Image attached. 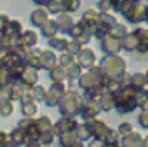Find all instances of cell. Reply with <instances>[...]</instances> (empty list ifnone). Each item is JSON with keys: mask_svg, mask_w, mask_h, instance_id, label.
Here are the masks:
<instances>
[{"mask_svg": "<svg viewBox=\"0 0 148 147\" xmlns=\"http://www.w3.org/2000/svg\"><path fill=\"white\" fill-rule=\"evenodd\" d=\"M59 111L63 117H74L81 112L82 107V96L76 89H68L59 98Z\"/></svg>", "mask_w": 148, "mask_h": 147, "instance_id": "6da1fadb", "label": "cell"}, {"mask_svg": "<svg viewBox=\"0 0 148 147\" xmlns=\"http://www.w3.org/2000/svg\"><path fill=\"white\" fill-rule=\"evenodd\" d=\"M99 68L104 71V73L109 76V78L114 79H120L122 74L127 73V63L125 60L119 55H109L101 61V66Z\"/></svg>", "mask_w": 148, "mask_h": 147, "instance_id": "7a4b0ae2", "label": "cell"}, {"mask_svg": "<svg viewBox=\"0 0 148 147\" xmlns=\"http://www.w3.org/2000/svg\"><path fill=\"white\" fill-rule=\"evenodd\" d=\"M20 104H21V114L25 119H33V116L38 112V104L33 101L30 91L28 93H23L20 98Z\"/></svg>", "mask_w": 148, "mask_h": 147, "instance_id": "3957f363", "label": "cell"}, {"mask_svg": "<svg viewBox=\"0 0 148 147\" xmlns=\"http://www.w3.org/2000/svg\"><path fill=\"white\" fill-rule=\"evenodd\" d=\"M76 127H77V122L74 121V117H61L53 126V129H54V134L66 136V134H74Z\"/></svg>", "mask_w": 148, "mask_h": 147, "instance_id": "277c9868", "label": "cell"}, {"mask_svg": "<svg viewBox=\"0 0 148 147\" xmlns=\"http://www.w3.org/2000/svg\"><path fill=\"white\" fill-rule=\"evenodd\" d=\"M145 7H147V3H138V2H133L132 7L128 8V12L125 13V17H127V20L130 21V23H140V21L145 20Z\"/></svg>", "mask_w": 148, "mask_h": 147, "instance_id": "5b68a950", "label": "cell"}, {"mask_svg": "<svg viewBox=\"0 0 148 147\" xmlns=\"http://www.w3.org/2000/svg\"><path fill=\"white\" fill-rule=\"evenodd\" d=\"M76 63L79 64L81 68H92L95 66V53L94 50H90V48H82L79 53H77V56H76Z\"/></svg>", "mask_w": 148, "mask_h": 147, "instance_id": "8992f818", "label": "cell"}, {"mask_svg": "<svg viewBox=\"0 0 148 147\" xmlns=\"http://www.w3.org/2000/svg\"><path fill=\"white\" fill-rule=\"evenodd\" d=\"M41 51L40 48H32L30 51L23 56V64L27 68H33V69H40L41 68Z\"/></svg>", "mask_w": 148, "mask_h": 147, "instance_id": "52a82bcc", "label": "cell"}, {"mask_svg": "<svg viewBox=\"0 0 148 147\" xmlns=\"http://www.w3.org/2000/svg\"><path fill=\"white\" fill-rule=\"evenodd\" d=\"M86 124L89 126L90 134L94 136L95 141H102V142H104V137H106L107 131H109V127H107L106 122L99 121V119H94V121H89V122H86Z\"/></svg>", "mask_w": 148, "mask_h": 147, "instance_id": "ba28073f", "label": "cell"}, {"mask_svg": "<svg viewBox=\"0 0 148 147\" xmlns=\"http://www.w3.org/2000/svg\"><path fill=\"white\" fill-rule=\"evenodd\" d=\"M79 114L84 117L86 122L94 121L95 116L99 114V106L95 104V103H92V101L84 99V98H82V107H81V112H79Z\"/></svg>", "mask_w": 148, "mask_h": 147, "instance_id": "9c48e42d", "label": "cell"}, {"mask_svg": "<svg viewBox=\"0 0 148 147\" xmlns=\"http://www.w3.org/2000/svg\"><path fill=\"white\" fill-rule=\"evenodd\" d=\"M18 83L23 86V88H27V89H32L33 86L38 83V71L33 68H25L23 69V73L20 76V81Z\"/></svg>", "mask_w": 148, "mask_h": 147, "instance_id": "30bf717a", "label": "cell"}, {"mask_svg": "<svg viewBox=\"0 0 148 147\" xmlns=\"http://www.w3.org/2000/svg\"><path fill=\"white\" fill-rule=\"evenodd\" d=\"M8 141H10V147H20V146H27L28 144V137H27V132L20 129L16 126L13 131L8 134Z\"/></svg>", "mask_w": 148, "mask_h": 147, "instance_id": "8fae6325", "label": "cell"}, {"mask_svg": "<svg viewBox=\"0 0 148 147\" xmlns=\"http://www.w3.org/2000/svg\"><path fill=\"white\" fill-rule=\"evenodd\" d=\"M38 33L33 32V30H23V33L20 35V38L16 40V42L20 43L21 46H25L27 50H32L35 45L38 43Z\"/></svg>", "mask_w": 148, "mask_h": 147, "instance_id": "7c38bea8", "label": "cell"}, {"mask_svg": "<svg viewBox=\"0 0 148 147\" xmlns=\"http://www.w3.org/2000/svg\"><path fill=\"white\" fill-rule=\"evenodd\" d=\"M101 48L104 53H107V56L109 55H119V51L122 50L120 42L110 37H106L104 40H101Z\"/></svg>", "mask_w": 148, "mask_h": 147, "instance_id": "4fadbf2b", "label": "cell"}, {"mask_svg": "<svg viewBox=\"0 0 148 147\" xmlns=\"http://www.w3.org/2000/svg\"><path fill=\"white\" fill-rule=\"evenodd\" d=\"M135 38H137V50L135 53L148 51V28H137L133 32Z\"/></svg>", "mask_w": 148, "mask_h": 147, "instance_id": "5bb4252c", "label": "cell"}, {"mask_svg": "<svg viewBox=\"0 0 148 147\" xmlns=\"http://www.w3.org/2000/svg\"><path fill=\"white\" fill-rule=\"evenodd\" d=\"M0 33H3V35H8V37L15 38V40H18L20 38V35L23 33V26H21V21L18 20H10L8 23H7V26L2 30Z\"/></svg>", "mask_w": 148, "mask_h": 147, "instance_id": "9a60e30c", "label": "cell"}, {"mask_svg": "<svg viewBox=\"0 0 148 147\" xmlns=\"http://www.w3.org/2000/svg\"><path fill=\"white\" fill-rule=\"evenodd\" d=\"M54 21H56V25H58V30L63 32V33H71V30H73V26H74L73 18H71L68 13H59L58 20H54Z\"/></svg>", "mask_w": 148, "mask_h": 147, "instance_id": "2e32d148", "label": "cell"}, {"mask_svg": "<svg viewBox=\"0 0 148 147\" xmlns=\"http://www.w3.org/2000/svg\"><path fill=\"white\" fill-rule=\"evenodd\" d=\"M54 66H58V56H56L53 51L43 50L41 51V68L49 71V69H53Z\"/></svg>", "mask_w": 148, "mask_h": 147, "instance_id": "e0dca14e", "label": "cell"}, {"mask_svg": "<svg viewBox=\"0 0 148 147\" xmlns=\"http://www.w3.org/2000/svg\"><path fill=\"white\" fill-rule=\"evenodd\" d=\"M30 21H32L33 26H40V28H41V26L48 21L46 8H36V10L32 13V17H30Z\"/></svg>", "mask_w": 148, "mask_h": 147, "instance_id": "ac0fdd59", "label": "cell"}, {"mask_svg": "<svg viewBox=\"0 0 148 147\" xmlns=\"http://www.w3.org/2000/svg\"><path fill=\"white\" fill-rule=\"evenodd\" d=\"M142 141L143 137L138 134V132L133 131L132 134L122 137V146L120 147H142Z\"/></svg>", "mask_w": 148, "mask_h": 147, "instance_id": "d6986e66", "label": "cell"}, {"mask_svg": "<svg viewBox=\"0 0 148 147\" xmlns=\"http://www.w3.org/2000/svg\"><path fill=\"white\" fill-rule=\"evenodd\" d=\"M148 86L147 78H145V73H135L132 74V81H130V88H133L135 91H143Z\"/></svg>", "mask_w": 148, "mask_h": 147, "instance_id": "ffe728a7", "label": "cell"}, {"mask_svg": "<svg viewBox=\"0 0 148 147\" xmlns=\"http://www.w3.org/2000/svg\"><path fill=\"white\" fill-rule=\"evenodd\" d=\"M49 78L53 79V83H64L68 79V73H66V68L63 66H54L53 69H49Z\"/></svg>", "mask_w": 148, "mask_h": 147, "instance_id": "44dd1931", "label": "cell"}, {"mask_svg": "<svg viewBox=\"0 0 148 147\" xmlns=\"http://www.w3.org/2000/svg\"><path fill=\"white\" fill-rule=\"evenodd\" d=\"M58 25H56V21L54 20H48L45 25L41 26V33H43V37H46V38H56V33H58Z\"/></svg>", "mask_w": 148, "mask_h": 147, "instance_id": "7402d4cb", "label": "cell"}, {"mask_svg": "<svg viewBox=\"0 0 148 147\" xmlns=\"http://www.w3.org/2000/svg\"><path fill=\"white\" fill-rule=\"evenodd\" d=\"M30 94H32L35 103H45V99H46V89L43 86H40V84L33 86L32 89H30Z\"/></svg>", "mask_w": 148, "mask_h": 147, "instance_id": "603a6c76", "label": "cell"}, {"mask_svg": "<svg viewBox=\"0 0 148 147\" xmlns=\"http://www.w3.org/2000/svg\"><path fill=\"white\" fill-rule=\"evenodd\" d=\"M74 134H76V137H77V141H86V139H90L92 137V134H90V129L87 124H77V127H76V131H74Z\"/></svg>", "mask_w": 148, "mask_h": 147, "instance_id": "cb8c5ba5", "label": "cell"}, {"mask_svg": "<svg viewBox=\"0 0 148 147\" xmlns=\"http://www.w3.org/2000/svg\"><path fill=\"white\" fill-rule=\"evenodd\" d=\"M120 46L125 48L127 51L135 53V50H137V38H135V35L130 33V35H127L123 40H120Z\"/></svg>", "mask_w": 148, "mask_h": 147, "instance_id": "d4e9b609", "label": "cell"}, {"mask_svg": "<svg viewBox=\"0 0 148 147\" xmlns=\"http://www.w3.org/2000/svg\"><path fill=\"white\" fill-rule=\"evenodd\" d=\"M109 37L110 38H115V40H123V38L127 37V26L122 25V23H117L114 28L110 30V33H109Z\"/></svg>", "mask_w": 148, "mask_h": 147, "instance_id": "484cf974", "label": "cell"}, {"mask_svg": "<svg viewBox=\"0 0 148 147\" xmlns=\"http://www.w3.org/2000/svg\"><path fill=\"white\" fill-rule=\"evenodd\" d=\"M13 111H15V106H13L12 101L2 99V103H0V116L2 117H10L13 114Z\"/></svg>", "mask_w": 148, "mask_h": 147, "instance_id": "4316f807", "label": "cell"}, {"mask_svg": "<svg viewBox=\"0 0 148 147\" xmlns=\"http://www.w3.org/2000/svg\"><path fill=\"white\" fill-rule=\"evenodd\" d=\"M68 43H69V42L66 40V38H51V40H49V46L54 48V50H58V51L66 53Z\"/></svg>", "mask_w": 148, "mask_h": 147, "instance_id": "83f0119b", "label": "cell"}, {"mask_svg": "<svg viewBox=\"0 0 148 147\" xmlns=\"http://www.w3.org/2000/svg\"><path fill=\"white\" fill-rule=\"evenodd\" d=\"M104 144H112V146H119L120 144V136H119V132L114 131V129H109L104 137Z\"/></svg>", "mask_w": 148, "mask_h": 147, "instance_id": "f1b7e54d", "label": "cell"}, {"mask_svg": "<svg viewBox=\"0 0 148 147\" xmlns=\"http://www.w3.org/2000/svg\"><path fill=\"white\" fill-rule=\"evenodd\" d=\"M74 63H76V56L69 55V53H63V55L58 58V64L63 66V68H69V66H73Z\"/></svg>", "mask_w": 148, "mask_h": 147, "instance_id": "f546056e", "label": "cell"}, {"mask_svg": "<svg viewBox=\"0 0 148 147\" xmlns=\"http://www.w3.org/2000/svg\"><path fill=\"white\" fill-rule=\"evenodd\" d=\"M66 73H68V79H69V81H73V79H79L81 78L82 69H81V66L77 63H74L73 66L66 68Z\"/></svg>", "mask_w": 148, "mask_h": 147, "instance_id": "4dcf8cb0", "label": "cell"}, {"mask_svg": "<svg viewBox=\"0 0 148 147\" xmlns=\"http://www.w3.org/2000/svg\"><path fill=\"white\" fill-rule=\"evenodd\" d=\"M137 106L142 111H148V89H143L137 94Z\"/></svg>", "mask_w": 148, "mask_h": 147, "instance_id": "1f68e13d", "label": "cell"}, {"mask_svg": "<svg viewBox=\"0 0 148 147\" xmlns=\"http://www.w3.org/2000/svg\"><path fill=\"white\" fill-rule=\"evenodd\" d=\"M132 3L133 2H112V8L115 12H119V13H127L128 12V8L132 7Z\"/></svg>", "mask_w": 148, "mask_h": 147, "instance_id": "d6a6232c", "label": "cell"}, {"mask_svg": "<svg viewBox=\"0 0 148 147\" xmlns=\"http://www.w3.org/2000/svg\"><path fill=\"white\" fill-rule=\"evenodd\" d=\"M63 5V13H74L81 7V2H61Z\"/></svg>", "mask_w": 148, "mask_h": 147, "instance_id": "836d02e7", "label": "cell"}, {"mask_svg": "<svg viewBox=\"0 0 148 147\" xmlns=\"http://www.w3.org/2000/svg\"><path fill=\"white\" fill-rule=\"evenodd\" d=\"M82 50V45H81L79 42H76V40H73V42L68 43V48H66V53H69V55H73V56H77V53Z\"/></svg>", "mask_w": 148, "mask_h": 147, "instance_id": "e575fe53", "label": "cell"}, {"mask_svg": "<svg viewBox=\"0 0 148 147\" xmlns=\"http://www.w3.org/2000/svg\"><path fill=\"white\" fill-rule=\"evenodd\" d=\"M46 12L49 13H63V5H61V2H46Z\"/></svg>", "mask_w": 148, "mask_h": 147, "instance_id": "d590c367", "label": "cell"}, {"mask_svg": "<svg viewBox=\"0 0 148 147\" xmlns=\"http://www.w3.org/2000/svg\"><path fill=\"white\" fill-rule=\"evenodd\" d=\"M10 74H8V69L3 68V66H0V89L2 88H5L7 84H10Z\"/></svg>", "mask_w": 148, "mask_h": 147, "instance_id": "8d00e7d4", "label": "cell"}, {"mask_svg": "<svg viewBox=\"0 0 148 147\" xmlns=\"http://www.w3.org/2000/svg\"><path fill=\"white\" fill-rule=\"evenodd\" d=\"M49 91L54 93V94H58L59 98H61V96L68 91V88H66V84H64V83H53V84H51V88H49Z\"/></svg>", "mask_w": 148, "mask_h": 147, "instance_id": "74e56055", "label": "cell"}, {"mask_svg": "<svg viewBox=\"0 0 148 147\" xmlns=\"http://www.w3.org/2000/svg\"><path fill=\"white\" fill-rule=\"evenodd\" d=\"M117 132H119V136L125 137V136H128V134L133 132V127H132V124H128V122H122L120 126H119V129H117Z\"/></svg>", "mask_w": 148, "mask_h": 147, "instance_id": "f35d334b", "label": "cell"}, {"mask_svg": "<svg viewBox=\"0 0 148 147\" xmlns=\"http://www.w3.org/2000/svg\"><path fill=\"white\" fill-rule=\"evenodd\" d=\"M138 124L143 129H148V111H142V114L138 116Z\"/></svg>", "mask_w": 148, "mask_h": 147, "instance_id": "ab89813d", "label": "cell"}, {"mask_svg": "<svg viewBox=\"0 0 148 147\" xmlns=\"http://www.w3.org/2000/svg\"><path fill=\"white\" fill-rule=\"evenodd\" d=\"M0 147H10V141H8V134L0 131Z\"/></svg>", "mask_w": 148, "mask_h": 147, "instance_id": "60d3db41", "label": "cell"}, {"mask_svg": "<svg viewBox=\"0 0 148 147\" xmlns=\"http://www.w3.org/2000/svg\"><path fill=\"white\" fill-rule=\"evenodd\" d=\"M99 8H101V13H107L109 8H112V2H101Z\"/></svg>", "mask_w": 148, "mask_h": 147, "instance_id": "b9f144b4", "label": "cell"}, {"mask_svg": "<svg viewBox=\"0 0 148 147\" xmlns=\"http://www.w3.org/2000/svg\"><path fill=\"white\" fill-rule=\"evenodd\" d=\"M8 21H10V18H8L5 13H0V32H2V30L7 26V23H8Z\"/></svg>", "mask_w": 148, "mask_h": 147, "instance_id": "7bdbcfd3", "label": "cell"}, {"mask_svg": "<svg viewBox=\"0 0 148 147\" xmlns=\"http://www.w3.org/2000/svg\"><path fill=\"white\" fill-rule=\"evenodd\" d=\"M133 55H135V58H137V60H140V61H148V51L133 53Z\"/></svg>", "mask_w": 148, "mask_h": 147, "instance_id": "ee69618b", "label": "cell"}, {"mask_svg": "<svg viewBox=\"0 0 148 147\" xmlns=\"http://www.w3.org/2000/svg\"><path fill=\"white\" fill-rule=\"evenodd\" d=\"M102 146H104V142L102 141H95V139L89 144V147H102Z\"/></svg>", "mask_w": 148, "mask_h": 147, "instance_id": "f6af8a7d", "label": "cell"}, {"mask_svg": "<svg viewBox=\"0 0 148 147\" xmlns=\"http://www.w3.org/2000/svg\"><path fill=\"white\" fill-rule=\"evenodd\" d=\"M142 147H148V136L143 137V141H142Z\"/></svg>", "mask_w": 148, "mask_h": 147, "instance_id": "bcb514c9", "label": "cell"}, {"mask_svg": "<svg viewBox=\"0 0 148 147\" xmlns=\"http://www.w3.org/2000/svg\"><path fill=\"white\" fill-rule=\"evenodd\" d=\"M102 147H120V146H112V144H104Z\"/></svg>", "mask_w": 148, "mask_h": 147, "instance_id": "7dc6e473", "label": "cell"}, {"mask_svg": "<svg viewBox=\"0 0 148 147\" xmlns=\"http://www.w3.org/2000/svg\"><path fill=\"white\" fill-rule=\"evenodd\" d=\"M145 78H147V83H148V71H145Z\"/></svg>", "mask_w": 148, "mask_h": 147, "instance_id": "c3c4849f", "label": "cell"}, {"mask_svg": "<svg viewBox=\"0 0 148 147\" xmlns=\"http://www.w3.org/2000/svg\"><path fill=\"white\" fill-rule=\"evenodd\" d=\"M0 103H2V96H0Z\"/></svg>", "mask_w": 148, "mask_h": 147, "instance_id": "681fc988", "label": "cell"}, {"mask_svg": "<svg viewBox=\"0 0 148 147\" xmlns=\"http://www.w3.org/2000/svg\"><path fill=\"white\" fill-rule=\"evenodd\" d=\"M0 51H2V45H0Z\"/></svg>", "mask_w": 148, "mask_h": 147, "instance_id": "f907efd6", "label": "cell"}]
</instances>
